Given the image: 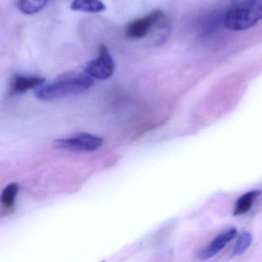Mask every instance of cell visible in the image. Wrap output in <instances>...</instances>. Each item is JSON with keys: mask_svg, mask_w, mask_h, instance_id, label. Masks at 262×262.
Here are the masks:
<instances>
[{"mask_svg": "<svg viewBox=\"0 0 262 262\" xmlns=\"http://www.w3.org/2000/svg\"><path fill=\"white\" fill-rule=\"evenodd\" d=\"M262 20V0H244L229 9L224 17L227 29L243 31L252 29Z\"/></svg>", "mask_w": 262, "mask_h": 262, "instance_id": "7a4b0ae2", "label": "cell"}, {"mask_svg": "<svg viewBox=\"0 0 262 262\" xmlns=\"http://www.w3.org/2000/svg\"><path fill=\"white\" fill-rule=\"evenodd\" d=\"M71 9L88 13H98L106 11V5L102 0H74Z\"/></svg>", "mask_w": 262, "mask_h": 262, "instance_id": "ba28073f", "label": "cell"}, {"mask_svg": "<svg viewBox=\"0 0 262 262\" xmlns=\"http://www.w3.org/2000/svg\"><path fill=\"white\" fill-rule=\"evenodd\" d=\"M103 144L102 137L87 133H78L55 141L56 147L77 152H93Z\"/></svg>", "mask_w": 262, "mask_h": 262, "instance_id": "277c9868", "label": "cell"}, {"mask_svg": "<svg viewBox=\"0 0 262 262\" xmlns=\"http://www.w3.org/2000/svg\"><path fill=\"white\" fill-rule=\"evenodd\" d=\"M49 0H18V8L23 14L33 15L41 11Z\"/></svg>", "mask_w": 262, "mask_h": 262, "instance_id": "8fae6325", "label": "cell"}, {"mask_svg": "<svg viewBox=\"0 0 262 262\" xmlns=\"http://www.w3.org/2000/svg\"><path fill=\"white\" fill-rule=\"evenodd\" d=\"M238 231L235 228L229 229L216 237L207 247L201 249L198 253V258L200 260H207L216 255L220 251L223 250L226 245L232 241L237 235Z\"/></svg>", "mask_w": 262, "mask_h": 262, "instance_id": "8992f818", "label": "cell"}, {"mask_svg": "<svg viewBox=\"0 0 262 262\" xmlns=\"http://www.w3.org/2000/svg\"><path fill=\"white\" fill-rule=\"evenodd\" d=\"M252 237L249 232H243L239 235V237L235 243L233 249L234 255H243L252 244Z\"/></svg>", "mask_w": 262, "mask_h": 262, "instance_id": "7c38bea8", "label": "cell"}, {"mask_svg": "<svg viewBox=\"0 0 262 262\" xmlns=\"http://www.w3.org/2000/svg\"><path fill=\"white\" fill-rule=\"evenodd\" d=\"M45 78L38 75H16L12 78L9 87L10 95H19L44 84Z\"/></svg>", "mask_w": 262, "mask_h": 262, "instance_id": "52a82bcc", "label": "cell"}, {"mask_svg": "<svg viewBox=\"0 0 262 262\" xmlns=\"http://www.w3.org/2000/svg\"><path fill=\"white\" fill-rule=\"evenodd\" d=\"M93 82L92 78L85 72H68L36 89L35 96L43 101L60 99L86 92L93 85Z\"/></svg>", "mask_w": 262, "mask_h": 262, "instance_id": "6da1fadb", "label": "cell"}, {"mask_svg": "<svg viewBox=\"0 0 262 262\" xmlns=\"http://www.w3.org/2000/svg\"><path fill=\"white\" fill-rule=\"evenodd\" d=\"M18 183H11L8 184L2 192L1 204L3 207L6 210H10L15 204V199L18 192Z\"/></svg>", "mask_w": 262, "mask_h": 262, "instance_id": "30bf717a", "label": "cell"}, {"mask_svg": "<svg viewBox=\"0 0 262 262\" xmlns=\"http://www.w3.org/2000/svg\"><path fill=\"white\" fill-rule=\"evenodd\" d=\"M261 193V191L254 190L241 195L235 204L233 215L235 216H239L247 213Z\"/></svg>", "mask_w": 262, "mask_h": 262, "instance_id": "9c48e42d", "label": "cell"}, {"mask_svg": "<svg viewBox=\"0 0 262 262\" xmlns=\"http://www.w3.org/2000/svg\"><path fill=\"white\" fill-rule=\"evenodd\" d=\"M114 71L115 61L105 45L99 46L98 57L89 61L84 67V72L86 75L99 80L110 78Z\"/></svg>", "mask_w": 262, "mask_h": 262, "instance_id": "5b68a950", "label": "cell"}, {"mask_svg": "<svg viewBox=\"0 0 262 262\" xmlns=\"http://www.w3.org/2000/svg\"><path fill=\"white\" fill-rule=\"evenodd\" d=\"M167 18L161 10H155L128 24L126 34L132 39H141L154 29H168Z\"/></svg>", "mask_w": 262, "mask_h": 262, "instance_id": "3957f363", "label": "cell"}]
</instances>
